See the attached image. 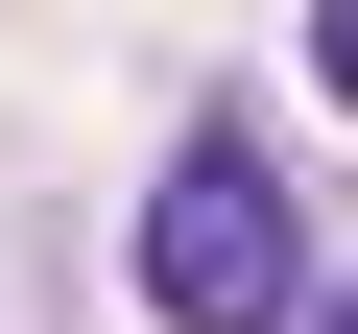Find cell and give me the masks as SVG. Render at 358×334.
Listing matches in <instances>:
<instances>
[{
  "label": "cell",
  "mask_w": 358,
  "mask_h": 334,
  "mask_svg": "<svg viewBox=\"0 0 358 334\" xmlns=\"http://www.w3.org/2000/svg\"><path fill=\"white\" fill-rule=\"evenodd\" d=\"M143 310L167 334H310V215H287V167L239 119L167 143V191H143Z\"/></svg>",
  "instance_id": "cell-1"
},
{
  "label": "cell",
  "mask_w": 358,
  "mask_h": 334,
  "mask_svg": "<svg viewBox=\"0 0 358 334\" xmlns=\"http://www.w3.org/2000/svg\"><path fill=\"white\" fill-rule=\"evenodd\" d=\"M310 72H334V96H358V24H310Z\"/></svg>",
  "instance_id": "cell-2"
},
{
  "label": "cell",
  "mask_w": 358,
  "mask_h": 334,
  "mask_svg": "<svg viewBox=\"0 0 358 334\" xmlns=\"http://www.w3.org/2000/svg\"><path fill=\"white\" fill-rule=\"evenodd\" d=\"M310 334H358V286H310Z\"/></svg>",
  "instance_id": "cell-3"
}]
</instances>
